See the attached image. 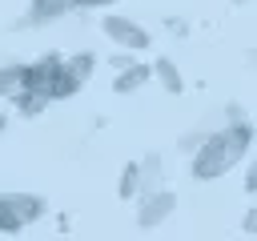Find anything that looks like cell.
Returning <instances> with one entry per match:
<instances>
[{
  "mask_svg": "<svg viewBox=\"0 0 257 241\" xmlns=\"http://www.w3.org/2000/svg\"><path fill=\"white\" fill-rule=\"evenodd\" d=\"M116 0H76V8H112Z\"/></svg>",
  "mask_w": 257,
  "mask_h": 241,
  "instance_id": "cell-13",
  "label": "cell"
},
{
  "mask_svg": "<svg viewBox=\"0 0 257 241\" xmlns=\"http://www.w3.org/2000/svg\"><path fill=\"white\" fill-rule=\"evenodd\" d=\"M116 197H120V201L141 197V165H124V169H120V189H116Z\"/></svg>",
  "mask_w": 257,
  "mask_h": 241,
  "instance_id": "cell-11",
  "label": "cell"
},
{
  "mask_svg": "<svg viewBox=\"0 0 257 241\" xmlns=\"http://www.w3.org/2000/svg\"><path fill=\"white\" fill-rule=\"evenodd\" d=\"M177 209V193L165 189V185H153L141 193V209H137V229L141 233H153L157 225H165Z\"/></svg>",
  "mask_w": 257,
  "mask_h": 241,
  "instance_id": "cell-4",
  "label": "cell"
},
{
  "mask_svg": "<svg viewBox=\"0 0 257 241\" xmlns=\"http://www.w3.org/2000/svg\"><path fill=\"white\" fill-rule=\"evenodd\" d=\"M24 229H28V221L20 217V209L12 205V197L4 193V197H0V233H4V237H16V233H24Z\"/></svg>",
  "mask_w": 257,
  "mask_h": 241,
  "instance_id": "cell-9",
  "label": "cell"
},
{
  "mask_svg": "<svg viewBox=\"0 0 257 241\" xmlns=\"http://www.w3.org/2000/svg\"><path fill=\"white\" fill-rule=\"evenodd\" d=\"M249 145H253V129H249L245 120H233V125H225V129H213V133L197 145V153H193V161H189V173H193L197 181H221L225 173H233V169L249 157Z\"/></svg>",
  "mask_w": 257,
  "mask_h": 241,
  "instance_id": "cell-1",
  "label": "cell"
},
{
  "mask_svg": "<svg viewBox=\"0 0 257 241\" xmlns=\"http://www.w3.org/2000/svg\"><path fill=\"white\" fill-rule=\"evenodd\" d=\"M76 8V0H32L28 4V20L32 24H48V20H60Z\"/></svg>",
  "mask_w": 257,
  "mask_h": 241,
  "instance_id": "cell-7",
  "label": "cell"
},
{
  "mask_svg": "<svg viewBox=\"0 0 257 241\" xmlns=\"http://www.w3.org/2000/svg\"><path fill=\"white\" fill-rule=\"evenodd\" d=\"M60 52H44L36 56L32 64H24V84L20 92L12 96L20 116H40L48 104H52V92H56V72H60Z\"/></svg>",
  "mask_w": 257,
  "mask_h": 241,
  "instance_id": "cell-2",
  "label": "cell"
},
{
  "mask_svg": "<svg viewBox=\"0 0 257 241\" xmlns=\"http://www.w3.org/2000/svg\"><path fill=\"white\" fill-rule=\"evenodd\" d=\"M249 64H253V72H257V52H253V56H249Z\"/></svg>",
  "mask_w": 257,
  "mask_h": 241,
  "instance_id": "cell-15",
  "label": "cell"
},
{
  "mask_svg": "<svg viewBox=\"0 0 257 241\" xmlns=\"http://www.w3.org/2000/svg\"><path fill=\"white\" fill-rule=\"evenodd\" d=\"M24 84V64H0V96H16Z\"/></svg>",
  "mask_w": 257,
  "mask_h": 241,
  "instance_id": "cell-10",
  "label": "cell"
},
{
  "mask_svg": "<svg viewBox=\"0 0 257 241\" xmlns=\"http://www.w3.org/2000/svg\"><path fill=\"white\" fill-rule=\"evenodd\" d=\"M245 233H257V213H249V217H245Z\"/></svg>",
  "mask_w": 257,
  "mask_h": 241,
  "instance_id": "cell-14",
  "label": "cell"
},
{
  "mask_svg": "<svg viewBox=\"0 0 257 241\" xmlns=\"http://www.w3.org/2000/svg\"><path fill=\"white\" fill-rule=\"evenodd\" d=\"M245 193H257V157H253L249 169H245Z\"/></svg>",
  "mask_w": 257,
  "mask_h": 241,
  "instance_id": "cell-12",
  "label": "cell"
},
{
  "mask_svg": "<svg viewBox=\"0 0 257 241\" xmlns=\"http://www.w3.org/2000/svg\"><path fill=\"white\" fill-rule=\"evenodd\" d=\"M0 133H4V112H0Z\"/></svg>",
  "mask_w": 257,
  "mask_h": 241,
  "instance_id": "cell-16",
  "label": "cell"
},
{
  "mask_svg": "<svg viewBox=\"0 0 257 241\" xmlns=\"http://www.w3.org/2000/svg\"><path fill=\"white\" fill-rule=\"evenodd\" d=\"M153 76L161 80V88H165L169 96H181V92H185V80H181V72H177V64H173L169 56H161V60H157Z\"/></svg>",
  "mask_w": 257,
  "mask_h": 241,
  "instance_id": "cell-8",
  "label": "cell"
},
{
  "mask_svg": "<svg viewBox=\"0 0 257 241\" xmlns=\"http://www.w3.org/2000/svg\"><path fill=\"white\" fill-rule=\"evenodd\" d=\"M100 32H104L116 48H124V52H145V48L153 44L149 28L137 24V20H128V16H120V12H108V16L100 20Z\"/></svg>",
  "mask_w": 257,
  "mask_h": 241,
  "instance_id": "cell-5",
  "label": "cell"
},
{
  "mask_svg": "<svg viewBox=\"0 0 257 241\" xmlns=\"http://www.w3.org/2000/svg\"><path fill=\"white\" fill-rule=\"evenodd\" d=\"M149 76H153V68H149V64L120 60V72L112 76V88H116V92H137V88H145V84H149Z\"/></svg>",
  "mask_w": 257,
  "mask_h": 241,
  "instance_id": "cell-6",
  "label": "cell"
},
{
  "mask_svg": "<svg viewBox=\"0 0 257 241\" xmlns=\"http://www.w3.org/2000/svg\"><path fill=\"white\" fill-rule=\"evenodd\" d=\"M92 72H96V56H92V52L64 56V60H60V72H56V92H52V100H68V96H76V92L88 84Z\"/></svg>",
  "mask_w": 257,
  "mask_h": 241,
  "instance_id": "cell-3",
  "label": "cell"
},
{
  "mask_svg": "<svg viewBox=\"0 0 257 241\" xmlns=\"http://www.w3.org/2000/svg\"><path fill=\"white\" fill-rule=\"evenodd\" d=\"M237 4H241V0H237Z\"/></svg>",
  "mask_w": 257,
  "mask_h": 241,
  "instance_id": "cell-17",
  "label": "cell"
}]
</instances>
